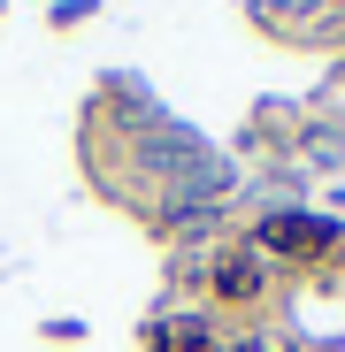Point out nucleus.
I'll list each match as a JSON object with an SVG mask.
<instances>
[{"instance_id":"f257e3e1","label":"nucleus","mask_w":345,"mask_h":352,"mask_svg":"<svg viewBox=\"0 0 345 352\" xmlns=\"http://www.w3.org/2000/svg\"><path fill=\"white\" fill-rule=\"evenodd\" d=\"M253 245H261V261L269 268H284V276H330L337 261H345V230L330 222V214H269L261 230H253Z\"/></svg>"},{"instance_id":"f03ea898","label":"nucleus","mask_w":345,"mask_h":352,"mask_svg":"<svg viewBox=\"0 0 345 352\" xmlns=\"http://www.w3.org/2000/svg\"><path fill=\"white\" fill-rule=\"evenodd\" d=\"M269 283H276V268L261 261L253 238H222V245L207 253V307H222V314L269 307Z\"/></svg>"}]
</instances>
